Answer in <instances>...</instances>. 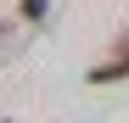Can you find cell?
Returning <instances> with one entry per match:
<instances>
[{"label":"cell","instance_id":"cell-2","mask_svg":"<svg viewBox=\"0 0 129 123\" xmlns=\"http://www.w3.org/2000/svg\"><path fill=\"white\" fill-rule=\"evenodd\" d=\"M45 11H51V0H23V23H45Z\"/></svg>","mask_w":129,"mask_h":123},{"label":"cell","instance_id":"cell-5","mask_svg":"<svg viewBox=\"0 0 129 123\" xmlns=\"http://www.w3.org/2000/svg\"><path fill=\"white\" fill-rule=\"evenodd\" d=\"M6 123H11V117H6Z\"/></svg>","mask_w":129,"mask_h":123},{"label":"cell","instance_id":"cell-3","mask_svg":"<svg viewBox=\"0 0 129 123\" xmlns=\"http://www.w3.org/2000/svg\"><path fill=\"white\" fill-rule=\"evenodd\" d=\"M17 45H23V34H17V28H0V56H11Z\"/></svg>","mask_w":129,"mask_h":123},{"label":"cell","instance_id":"cell-4","mask_svg":"<svg viewBox=\"0 0 129 123\" xmlns=\"http://www.w3.org/2000/svg\"><path fill=\"white\" fill-rule=\"evenodd\" d=\"M123 39H129V34H123Z\"/></svg>","mask_w":129,"mask_h":123},{"label":"cell","instance_id":"cell-1","mask_svg":"<svg viewBox=\"0 0 129 123\" xmlns=\"http://www.w3.org/2000/svg\"><path fill=\"white\" fill-rule=\"evenodd\" d=\"M118 78H129V39H123V50L112 62H101V67L90 73V84H118Z\"/></svg>","mask_w":129,"mask_h":123}]
</instances>
